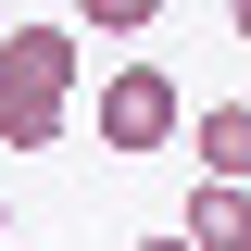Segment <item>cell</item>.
<instances>
[{
    "instance_id": "obj_8",
    "label": "cell",
    "mask_w": 251,
    "mask_h": 251,
    "mask_svg": "<svg viewBox=\"0 0 251 251\" xmlns=\"http://www.w3.org/2000/svg\"><path fill=\"white\" fill-rule=\"evenodd\" d=\"M226 13H239V38H251V0H226Z\"/></svg>"
},
{
    "instance_id": "obj_4",
    "label": "cell",
    "mask_w": 251,
    "mask_h": 251,
    "mask_svg": "<svg viewBox=\"0 0 251 251\" xmlns=\"http://www.w3.org/2000/svg\"><path fill=\"white\" fill-rule=\"evenodd\" d=\"M63 113H75V100H38V88H0V151H50V138H63Z\"/></svg>"
},
{
    "instance_id": "obj_6",
    "label": "cell",
    "mask_w": 251,
    "mask_h": 251,
    "mask_svg": "<svg viewBox=\"0 0 251 251\" xmlns=\"http://www.w3.org/2000/svg\"><path fill=\"white\" fill-rule=\"evenodd\" d=\"M151 13H163V0H75V25H88V38H138Z\"/></svg>"
},
{
    "instance_id": "obj_1",
    "label": "cell",
    "mask_w": 251,
    "mask_h": 251,
    "mask_svg": "<svg viewBox=\"0 0 251 251\" xmlns=\"http://www.w3.org/2000/svg\"><path fill=\"white\" fill-rule=\"evenodd\" d=\"M176 126H188V88L163 63H113L100 75V151H163Z\"/></svg>"
},
{
    "instance_id": "obj_7",
    "label": "cell",
    "mask_w": 251,
    "mask_h": 251,
    "mask_svg": "<svg viewBox=\"0 0 251 251\" xmlns=\"http://www.w3.org/2000/svg\"><path fill=\"white\" fill-rule=\"evenodd\" d=\"M138 251H201V239H188V226H176V239H138Z\"/></svg>"
},
{
    "instance_id": "obj_3",
    "label": "cell",
    "mask_w": 251,
    "mask_h": 251,
    "mask_svg": "<svg viewBox=\"0 0 251 251\" xmlns=\"http://www.w3.org/2000/svg\"><path fill=\"white\" fill-rule=\"evenodd\" d=\"M188 239L201 251H251V176H201L188 188Z\"/></svg>"
},
{
    "instance_id": "obj_2",
    "label": "cell",
    "mask_w": 251,
    "mask_h": 251,
    "mask_svg": "<svg viewBox=\"0 0 251 251\" xmlns=\"http://www.w3.org/2000/svg\"><path fill=\"white\" fill-rule=\"evenodd\" d=\"M75 75H88V50H75V25H0V88L75 100Z\"/></svg>"
},
{
    "instance_id": "obj_5",
    "label": "cell",
    "mask_w": 251,
    "mask_h": 251,
    "mask_svg": "<svg viewBox=\"0 0 251 251\" xmlns=\"http://www.w3.org/2000/svg\"><path fill=\"white\" fill-rule=\"evenodd\" d=\"M201 176H251V100H214L201 113Z\"/></svg>"
},
{
    "instance_id": "obj_9",
    "label": "cell",
    "mask_w": 251,
    "mask_h": 251,
    "mask_svg": "<svg viewBox=\"0 0 251 251\" xmlns=\"http://www.w3.org/2000/svg\"><path fill=\"white\" fill-rule=\"evenodd\" d=\"M0 239H13V201H0Z\"/></svg>"
}]
</instances>
